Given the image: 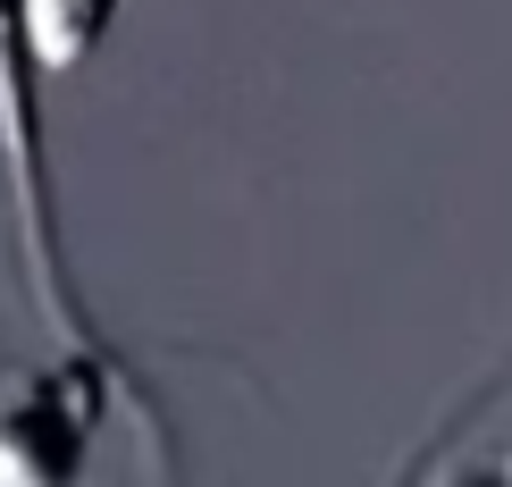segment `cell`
Wrapping results in <instances>:
<instances>
[{"label":"cell","mask_w":512,"mask_h":487,"mask_svg":"<svg viewBox=\"0 0 512 487\" xmlns=\"http://www.w3.org/2000/svg\"><path fill=\"white\" fill-rule=\"evenodd\" d=\"M42 42H34V0H0V168H9V210H17V252H26V286L68 345L101 353L93 311L76 294L68 236H59V185H51V135H42Z\"/></svg>","instance_id":"6da1fadb"},{"label":"cell","mask_w":512,"mask_h":487,"mask_svg":"<svg viewBox=\"0 0 512 487\" xmlns=\"http://www.w3.org/2000/svg\"><path fill=\"white\" fill-rule=\"evenodd\" d=\"M101 370H110V353L76 345L59 370H34V378L0 387V487L76 479L84 446H93V420H101Z\"/></svg>","instance_id":"7a4b0ae2"}]
</instances>
